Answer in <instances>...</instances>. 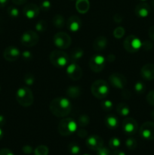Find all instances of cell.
<instances>
[{
	"label": "cell",
	"mask_w": 154,
	"mask_h": 155,
	"mask_svg": "<svg viewBox=\"0 0 154 155\" xmlns=\"http://www.w3.org/2000/svg\"><path fill=\"white\" fill-rule=\"evenodd\" d=\"M146 101L149 104L154 107V90L149 91L146 95Z\"/></svg>",
	"instance_id": "f35d334b"
},
{
	"label": "cell",
	"mask_w": 154,
	"mask_h": 155,
	"mask_svg": "<svg viewBox=\"0 0 154 155\" xmlns=\"http://www.w3.org/2000/svg\"><path fill=\"white\" fill-rule=\"evenodd\" d=\"M3 136H4V133H3V130H2V128L0 127V141H1L2 139L3 138Z\"/></svg>",
	"instance_id": "11a10c76"
},
{
	"label": "cell",
	"mask_w": 154,
	"mask_h": 155,
	"mask_svg": "<svg viewBox=\"0 0 154 155\" xmlns=\"http://www.w3.org/2000/svg\"><path fill=\"white\" fill-rule=\"evenodd\" d=\"M152 47H153V44H152V42L151 41L145 40L143 42H142V48L145 51H149V50L152 49Z\"/></svg>",
	"instance_id": "ab89813d"
},
{
	"label": "cell",
	"mask_w": 154,
	"mask_h": 155,
	"mask_svg": "<svg viewBox=\"0 0 154 155\" xmlns=\"http://www.w3.org/2000/svg\"><path fill=\"white\" fill-rule=\"evenodd\" d=\"M67 27L69 30L71 32H77L81 29L82 25V21L79 17L75 16V15H72V16L69 17L67 20Z\"/></svg>",
	"instance_id": "d6986e66"
},
{
	"label": "cell",
	"mask_w": 154,
	"mask_h": 155,
	"mask_svg": "<svg viewBox=\"0 0 154 155\" xmlns=\"http://www.w3.org/2000/svg\"><path fill=\"white\" fill-rule=\"evenodd\" d=\"M0 155H14L8 148H2L0 150Z\"/></svg>",
	"instance_id": "f6af8a7d"
},
{
	"label": "cell",
	"mask_w": 154,
	"mask_h": 155,
	"mask_svg": "<svg viewBox=\"0 0 154 155\" xmlns=\"http://www.w3.org/2000/svg\"><path fill=\"white\" fill-rule=\"evenodd\" d=\"M8 2L9 0H0V8H3L7 5Z\"/></svg>",
	"instance_id": "db71d44e"
},
{
	"label": "cell",
	"mask_w": 154,
	"mask_h": 155,
	"mask_svg": "<svg viewBox=\"0 0 154 155\" xmlns=\"http://www.w3.org/2000/svg\"><path fill=\"white\" fill-rule=\"evenodd\" d=\"M52 23L56 28L61 29L65 26V19L61 15H56L53 18Z\"/></svg>",
	"instance_id": "484cf974"
},
{
	"label": "cell",
	"mask_w": 154,
	"mask_h": 155,
	"mask_svg": "<svg viewBox=\"0 0 154 155\" xmlns=\"http://www.w3.org/2000/svg\"><path fill=\"white\" fill-rule=\"evenodd\" d=\"M68 150L69 153L72 155H78L81 152V148L79 145L75 142H71L68 146Z\"/></svg>",
	"instance_id": "f546056e"
},
{
	"label": "cell",
	"mask_w": 154,
	"mask_h": 155,
	"mask_svg": "<svg viewBox=\"0 0 154 155\" xmlns=\"http://www.w3.org/2000/svg\"><path fill=\"white\" fill-rule=\"evenodd\" d=\"M101 106L104 110H105V111H110V110H111L113 109V104L110 100H104V101H101Z\"/></svg>",
	"instance_id": "d590c367"
},
{
	"label": "cell",
	"mask_w": 154,
	"mask_h": 155,
	"mask_svg": "<svg viewBox=\"0 0 154 155\" xmlns=\"http://www.w3.org/2000/svg\"><path fill=\"white\" fill-rule=\"evenodd\" d=\"M123 20V17L120 15V14H116V15L113 16V21L116 23V24H119L121 23Z\"/></svg>",
	"instance_id": "bcb514c9"
},
{
	"label": "cell",
	"mask_w": 154,
	"mask_h": 155,
	"mask_svg": "<svg viewBox=\"0 0 154 155\" xmlns=\"http://www.w3.org/2000/svg\"><path fill=\"white\" fill-rule=\"evenodd\" d=\"M16 100L20 105L24 107L31 106L34 101L32 91L27 87H21L16 92Z\"/></svg>",
	"instance_id": "7a4b0ae2"
},
{
	"label": "cell",
	"mask_w": 154,
	"mask_h": 155,
	"mask_svg": "<svg viewBox=\"0 0 154 155\" xmlns=\"http://www.w3.org/2000/svg\"><path fill=\"white\" fill-rule=\"evenodd\" d=\"M22 151L25 154H30L31 153H33V147L30 146V145H24V146H23L22 148Z\"/></svg>",
	"instance_id": "ee69618b"
},
{
	"label": "cell",
	"mask_w": 154,
	"mask_h": 155,
	"mask_svg": "<svg viewBox=\"0 0 154 155\" xmlns=\"http://www.w3.org/2000/svg\"><path fill=\"white\" fill-rule=\"evenodd\" d=\"M58 133L63 136H69L77 131V122L72 118H64L58 124Z\"/></svg>",
	"instance_id": "277c9868"
},
{
	"label": "cell",
	"mask_w": 154,
	"mask_h": 155,
	"mask_svg": "<svg viewBox=\"0 0 154 155\" xmlns=\"http://www.w3.org/2000/svg\"><path fill=\"white\" fill-rule=\"evenodd\" d=\"M7 13L9 15V17L12 18H17L19 17L20 12L18 10V8H16L15 6L11 5L7 9Z\"/></svg>",
	"instance_id": "836d02e7"
},
{
	"label": "cell",
	"mask_w": 154,
	"mask_h": 155,
	"mask_svg": "<svg viewBox=\"0 0 154 155\" xmlns=\"http://www.w3.org/2000/svg\"><path fill=\"white\" fill-rule=\"evenodd\" d=\"M21 54H22L23 58L25 61H31L32 58H33V54H32L31 51H27V50L23 51Z\"/></svg>",
	"instance_id": "b9f144b4"
},
{
	"label": "cell",
	"mask_w": 154,
	"mask_h": 155,
	"mask_svg": "<svg viewBox=\"0 0 154 155\" xmlns=\"http://www.w3.org/2000/svg\"><path fill=\"white\" fill-rule=\"evenodd\" d=\"M83 155H90V154H83Z\"/></svg>",
	"instance_id": "91938a15"
},
{
	"label": "cell",
	"mask_w": 154,
	"mask_h": 155,
	"mask_svg": "<svg viewBox=\"0 0 154 155\" xmlns=\"http://www.w3.org/2000/svg\"><path fill=\"white\" fill-rule=\"evenodd\" d=\"M40 9L39 6L33 3H29L26 5L23 9V14L28 19H33L39 16Z\"/></svg>",
	"instance_id": "2e32d148"
},
{
	"label": "cell",
	"mask_w": 154,
	"mask_h": 155,
	"mask_svg": "<svg viewBox=\"0 0 154 155\" xmlns=\"http://www.w3.org/2000/svg\"><path fill=\"white\" fill-rule=\"evenodd\" d=\"M83 55H84V50L80 47H75L71 50L69 60L72 61V63H76L83 57Z\"/></svg>",
	"instance_id": "44dd1931"
},
{
	"label": "cell",
	"mask_w": 154,
	"mask_h": 155,
	"mask_svg": "<svg viewBox=\"0 0 154 155\" xmlns=\"http://www.w3.org/2000/svg\"><path fill=\"white\" fill-rule=\"evenodd\" d=\"M36 81L35 76L30 72H27L24 77V82L27 86H32Z\"/></svg>",
	"instance_id": "d6a6232c"
},
{
	"label": "cell",
	"mask_w": 154,
	"mask_h": 155,
	"mask_svg": "<svg viewBox=\"0 0 154 155\" xmlns=\"http://www.w3.org/2000/svg\"><path fill=\"white\" fill-rule=\"evenodd\" d=\"M81 88L76 86H71L66 89V95L71 98H76L81 95Z\"/></svg>",
	"instance_id": "cb8c5ba5"
},
{
	"label": "cell",
	"mask_w": 154,
	"mask_h": 155,
	"mask_svg": "<svg viewBox=\"0 0 154 155\" xmlns=\"http://www.w3.org/2000/svg\"><path fill=\"white\" fill-rule=\"evenodd\" d=\"M97 155H110V151L109 148H106V147H101L99 149L97 150Z\"/></svg>",
	"instance_id": "60d3db41"
},
{
	"label": "cell",
	"mask_w": 154,
	"mask_h": 155,
	"mask_svg": "<svg viewBox=\"0 0 154 155\" xmlns=\"http://www.w3.org/2000/svg\"><path fill=\"white\" fill-rule=\"evenodd\" d=\"M122 127L123 132L128 136L134 135L138 130V124L134 118H125L122 121Z\"/></svg>",
	"instance_id": "7c38bea8"
},
{
	"label": "cell",
	"mask_w": 154,
	"mask_h": 155,
	"mask_svg": "<svg viewBox=\"0 0 154 155\" xmlns=\"http://www.w3.org/2000/svg\"><path fill=\"white\" fill-rule=\"evenodd\" d=\"M116 112H117L119 115H121V116L126 117L129 114L130 112H131V110H130L128 104H125V103L122 102L119 103L117 105V107H116Z\"/></svg>",
	"instance_id": "d4e9b609"
},
{
	"label": "cell",
	"mask_w": 154,
	"mask_h": 155,
	"mask_svg": "<svg viewBox=\"0 0 154 155\" xmlns=\"http://www.w3.org/2000/svg\"><path fill=\"white\" fill-rule=\"evenodd\" d=\"M125 145H126L127 148H128V150L132 151V150H134L137 148V142L135 139H134V138L132 137H130L128 138V139H126V141H125Z\"/></svg>",
	"instance_id": "e575fe53"
},
{
	"label": "cell",
	"mask_w": 154,
	"mask_h": 155,
	"mask_svg": "<svg viewBox=\"0 0 154 155\" xmlns=\"http://www.w3.org/2000/svg\"><path fill=\"white\" fill-rule=\"evenodd\" d=\"M109 83L116 89H124L127 85V79L123 74L113 73L108 79Z\"/></svg>",
	"instance_id": "30bf717a"
},
{
	"label": "cell",
	"mask_w": 154,
	"mask_h": 155,
	"mask_svg": "<svg viewBox=\"0 0 154 155\" xmlns=\"http://www.w3.org/2000/svg\"><path fill=\"white\" fill-rule=\"evenodd\" d=\"M151 8L150 6L146 2H140L136 5L134 12H135L136 16L140 18H147L150 14Z\"/></svg>",
	"instance_id": "e0dca14e"
},
{
	"label": "cell",
	"mask_w": 154,
	"mask_h": 155,
	"mask_svg": "<svg viewBox=\"0 0 154 155\" xmlns=\"http://www.w3.org/2000/svg\"><path fill=\"white\" fill-rule=\"evenodd\" d=\"M125 30L122 27H117L113 30V36L116 39H121L125 36Z\"/></svg>",
	"instance_id": "8d00e7d4"
},
{
	"label": "cell",
	"mask_w": 154,
	"mask_h": 155,
	"mask_svg": "<svg viewBox=\"0 0 154 155\" xmlns=\"http://www.w3.org/2000/svg\"><path fill=\"white\" fill-rule=\"evenodd\" d=\"M139 134L145 140H154V122L143 123L139 129Z\"/></svg>",
	"instance_id": "8fae6325"
},
{
	"label": "cell",
	"mask_w": 154,
	"mask_h": 155,
	"mask_svg": "<svg viewBox=\"0 0 154 155\" xmlns=\"http://www.w3.org/2000/svg\"><path fill=\"white\" fill-rule=\"evenodd\" d=\"M134 92H136V94L137 95H142L146 91V85L141 81H137V83L134 84Z\"/></svg>",
	"instance_id": "83f0119b"
},
{
	"label": "cell",
	"mask_w": 154,
	"mask_h": 155,
	"mask_svg": "<svg viewBox=\"0 0 154 155\" xmlns=\"http://www.w3.org/2000/svg\"><path fill=\"white\" fill-rule=\"evenodd\" d=\"M76 134H77V136H79V137L81 138V139H83V138L87 137L88 132L86 131L85 129L81 128V129H79V130H77Z\"/></svg>",
	"instance_id": "7bdbcfd3"
},
{
	"label": "cell",
	"mask_w": 154,
	"mask_h": 155,
	"mask_svg": "<svg viewBox=\"0 0 154 155\" xmlns=\"http://www.w3.org/2000/svg\"><path fill=\"white\" fill-rule=\"evenodd\" d=\"M75 8L80 14H85L90 8L89 0H76Z\"/></svg>",
	"instance_id": "7402d4cb"
},
{
	"label": "cell",
	"mask_w": 154,
	"mask_h": 155,
	"mask_svg": "<svg viewBox=\"0 0 154 155\" xmlns=\"http://www.w3.org/2000/svg\"><path fill=\"white\" fill-rule=\"evenodd\" d=\"M49 149L48 146L44 145H39L34 150V155H48Z\"/></svg>",
	"instance_id": "f1b7e54d"
},
{
	"label": "cell",
	"mask_w": 154,
	"mask_h": 155,
	"mask_svg": "<svg viewBox=\"0 0 154 155\" xmlns=\"http://www.w3.org/2000/svg\"><path fill=\"white\" fill-rule=\"evenodd\" d=\"M91 91L95 98L98 99H104L108 95L110 87L107 81L104 80H98L92 83Z\"/></svg>",
	"instance_id": "3957f363"
},
{
	"label": "cell",
	"mask_w": 154,
	"mask_h": 155,
	"mask_svg": "<svg viewBox=\"0 0 154 155\" xmlns=\"http://www.w3.org/2000/svg\"><path fill=\"white\" fill-rule=\"evenodd\" d=\"M90 124V117L87 114L80 115L77 120V124L81 127H87Z\"/></svg>",
	"instance_id": "4316f807"
},
{
	"label": "cell",
	"mask_w": 154,
	"mask_h": 155,
	"mask_svg": "<svg viewBox=\"0 0 154 155\" xmlns=\"http://www.w3.org/2000/svg\"><path fill=\"white\" fill-rule=\"evenodd\" d=\"M121 145V141L119 138L117 137H113L110 139L109 141V147L111 149L116 150L120 147Z\"/></svg>",
	"instance_id": "1f68e13d"
},
{
	"label": "cell",
	"mask_w": 154,
	"mask_h": 155,
	"mask_svg": "<svg viewBox=\"0 0 154 155\" xmlns=\"http://www.w3.org/2000/svg\"><path fill=\"white\" fill-rule=\"evenodd\" d=\"M39 36L37 33L33 30H27L21 37V42L25 47H33L39 42Z\"/></svg>",
	"instance_id": "ba28073f"
},
{
	"label": "cell",
	"mask_w": 154,
	"mask_h": 155,
	"mask_svg": "<svg viewBox=\"0 0 154 155\" xmlns=\"http://www.w3.org/2000/svg\"><path fill=\"white\" fill-rule=\"evenodd\" d=\"M5 123H6V120L5 117L2 116V115H0V127H3V126L5 124Z\"/></svg>",
	"instance_id": "f5cc1de1"
},
{
	"label": "cell",
	"mask_w": 154,
	"mask_h": 155,
	"mask_svg": "<svg viewBox=\"0 0 154 155\" xmlns=\"http://www.w3.org/2000/svg\"><path fill=\"white\" fill-rule=\"evenodd\" d=\"M148 35H149V37L150 38L151 40L154 41V26L149 27V30H148Z\"/></svg>",
	"instance_id": "c3c4849f"
},
{
	"label": "cell",
	"mask_w": 154,
	"mask_h": 155,
	"mask_svg": "<svg viewBox=\"0 0 154 155\" xmlns=\"http://www.w3.org/2000/svg\"><path fill=\"white\" fill-rule=\"evenodd\" d=\"M72 1H75V0H72Z\"/></svg>",
	"instance_id": "6125c7cd"
},
{
	"label": "cell",
	"mask_w": 154,
	"mask_h": 155,
	"mask_svg": "<svg viewBox=\"0 0 154 155\" xmlns=\"http://www.w3.org/2000/svg\"><path fill=\"white\" fill-rule=\"evenodd\" d=\"M49 109L51 114L57 117H65L68 116L72 110V104L68 98L58 97L54 98L50 102Z\"/></svg>",
	"instance_id": "6da1fadb"
},
{
	"label": "cell",
	"mask_w": 154,
	"mask_h": 155,
	"mask_svg": "<svg viewBox=\"0 0 154 155\" xmlns=\"http://www.w3.org/2000/svg\"><path fill=\"white\" fill-rule=\"evenodd\" d=\"M140 76L147 81L154 80V64H146L140 69Z\"/></svg>",
	"instance_id": "ac0fdd59"
},
{
	"label": "cell",
	"mask_w": 154,
	"mask_h": 155,
	"mask_svg": "<svg viewBox=\"0 0 154 155\" xmlns=\"http://www.w3.org/2000/svg\"><path fill=\"white\" fill-rule=\"evenodd\" d=\"M121 95H122V98H125V99H128V98H130V97H131V93H130V92L125 89H122V92Z\"/></svg>",
	"instance_id": "7dc6e473"
},
{
	"label": "cell",
	"mask_w": 154,
	"mask_h": 155,
	"mask_svg": "<svg viewBox=\"0 0 154 155\" xmlns=\"http://www.w3.org/2000/svg\"><path fill=\"white\" fill-rule=\"evenodd\" d=\"M110 155H126V154H125V153L124 152V151L116 149V150H114V151L110 154Z\"/></svg>",
	"instance_id": "816d5d0a"
},
{
	"label": "cell",
	"mask_w": 154,
	"mask_h": 155,
	"mask_svg": "<svg viewBox=\"0 0 154 155\" xmlns=\"http://www.w3.org/2000/svg\"><path fill=\"white\" fill-rule=\"evenodd\" d=\"M115 59H116V56L114 55L113 54H109L108 55H107V60L108 62H110V63H111V62L114 61Z\"/></svg>",
	"instance_id": "f907efd6"
},
{
	"label": "cell",
	"mask_w": 154,
	"mask_h": 155,
	"mask_svg": "<svg viewBox=\"0 0 154 155\" xmlns=\"http://www.w3.org/2000/svg\"><path fill=\"white\" fill-rule=\"evenodd\" d=\"M104 140L101 136L98 135H91L88 136L85 141L86 146L91 151H97L100 148L104 146Z\"/></svg>",
	"instance_id": "4fadbf2b"
},
{
	"label": "cell",
	"mask_w": 154,
	"mask_h": 155,
	"mask_svg": "<svg viewBox=\"0 0 154 155\" xmlns=\"http://www.w3.org/2000/svg\"><path fill=\"white\" fill-rule=\"evenodd\" d=\"M11 1L16 5H21L25 4L27 0H11Z\"/></svg>",
	"instance_id": "681fc988"
},
{
	"label": "cell",
	"mask_w": 154,
	"mask_h": 155,
	"mask_svg": "<svg viewBox=\"0 0 154 155\" xmlns=\"http://www.w3.org/2000/svg\"><path fill=\"white\" fill-rule=\"evenodd\" d=\"M53 42L57 48L60 49H66L70 46L72 43V39L66 33L59 32L53 37Z\"/></svg>",
	"instance_id": "52a82bcc"
},
{
	"label": "cell",
	"mask_w": 154,
	"mask_h": 155,
	"mask_svg": "<svg viewBox=\"0 0 154 155\" xmlns=\"http://www.w3.org/2000/svg\"><path fill=\"white\" fill-rule=\"evenodd\" d=\"M105 124L110 130H115L119 127V119L115 115L109 114L105 117Z\"/></svg>",
	"instance_id": "603a6c76"
},
{
	"label": "cell",
	"mask_w": 154,
	"mask_h": 155,
	"mask_svg": "<svg viewBox=\"0 0 154 155\" xmlns=\"http://www.w3.org/2000/svg\"><path fill=\"white\" fill-rule=\"evenodd\" d=\"M35 28H36V31L40 32V33L45 32L48 28V23L45 20H40L36 24Z\"/></svg>",
	"instance_id": "4dcf8cb0"
},
{
	"label": "cell",
	"mask_w": 154,
	"mask_h": 155,
	"mask_svg": "<svg viewBox=\"0 0 154 155\" xmlns=\"http://www.w3.org/2000/svg\"><path fill=\"white\" fill-rule=\"evenodd\" d=\"M107 45H108L107 38L104 36H99L94 41L93 48L97 51H101L107 48Z\"/></svg>",
	"instance_id": "ffe728a7"
},
{
	"label": "cell",
	"mask_w": 154,
	"mask_h": 155,
	"mask_svg": "<svg viewBox=\"0 0 154 155\" xmlns=\"http://www.w3.org/2000/svg\"><path fill=\"white\" fill-rule=\"evenodd\" d=\"M51 64L55 68H62L66 67L69 62V56L66 52L60 50H54L49 55Z\"/></svg>",
	"instance_id": "5b68a950"
},
{
	"label": "cell",
	"mask_w": 154,
	"mask_h": 155,
	"mask_svg": "<svg viewBox=\"0 0 154 155\" xmlns=\"http://www.w3.org/2000/svg\"><path fill=\"white\" fill-rule=\"evenodd\" d=\"M151 5H152V7L154 8V0H151Z\"/></svg>",
	"instance_id": "6f0895ef"
},
{
	"label": "cell",
	"mask_w": 154,
	"mask_h": 155,
	"mask_svg": "<svg viewBox=\"0 0 154 155\" xmlns=\"http://www.w3.org/2000/svg\"><path fill=\"white\" fill-rule=\"evenodd\" d=\"M51 4L50 2V1L48 0H44L41 2L40 5H39V9L42 12H48L51 9Z\"/></svg>",
	"instance_id": "74e56055"
},
{
	"label": "cell",
	"mask_w": 154,
	"mask_h": 155,
	"mask_svg": "<svg viewBox=\"0 0 154 155\" xmlns=\"http://www.w3.org/2000/svg\"><path fill=\"white\" fill-rule=\"evenodd\" d=\"M106 59L99 54H94L89 61V68L93 72L100 73L105 68Z\"/></svg>",
	"instance_id": "9c48e42d"
},
{
	"label": "cell",
	"mask_w": 154,
	"mask_h": 155,
	"mask_svg": "<svg viewBox=\"0 0 154 155\" xmlns=\"http://www.w3.org/2000/svg\"><path fill=\"white\" fill-rule=\"evenodd\" d=\"M66 74L72 80H79L82 77V71L81 68L75 63H71L66 68Z\"/></svg>",
	"instance_id": "9a60e30c"
},
{
	"label": "cell",
	"mask_w": 154,
	"mask_h": 155,
	"mask_svg": "<svg viewBox=\"0 0 154 155\" xmlns=\"http://www.w3.org/2000/svg\"><path fill=\"white\" fill-rule=\"evenodd\" d=\"M150 117H151V118H152V119L154 120V110L151 111V113H150Z\"/></svg>",
	"instance_id": "9f6ffc18"
},
{
	"label": "cell",
	"mask_w": 154,
	"mask_h": 155,
	"mask_svg": "<svg viewBox=\"0 0 154 155\" xmlns=\"http://www.w3.org/2000/svg\"><path fill=\"white\" fill-rule=\"evenodd\" d=\"M0 91H1V86H0Z\"/></svg>",
	"instance_id": "94428289"
},
{
	"label": "cell",
	"mask_w": 154,
	"mask_h": 155,
	"mask_svg": "<svg viewBox=\"0 0 154 155\" xmlns=\"http://www.w3.org/2000/svg\"><path fill=\"white\" fill-rule=\"evenodd\" d=\"M140 1H141V2H145V1H146V0H140Z\"/></svg>",
	"instance_id": "680465c9"
},
{
	"label": "cell",
	"mask_w": 154,
	"mask_h": 155,
	"mask_svg": "<svg viewBox=\"0 0 154 155\" xmlns=\"http://www.w3.org/2000/svg\"><path fill=\"white\" fill-rule=\"evenodd\" d=\"M123 47L128 53H136L142 48V42L137 36L129 35L124 40Z\"/></svg>",
	"instance_id": "8992f818"
},
{
	"label": "cell",
	"mask_w": 154,
	"mask_h": 155,
	"mask_svg": "<svg viewBox=\"0 0 154 155\" xmlns=\"http://www.w3.org/2000/svg\"><path fill=\"white\" fill-rule=\"evenodd\" d=\"M21 56V51L17 47L11 45V46L6 47L5 49L3 52V57L6 61L10 62L15 61L18 60Z\"/></svg>",
	"instance_id": "5bb4252c"
}]
</instances>
